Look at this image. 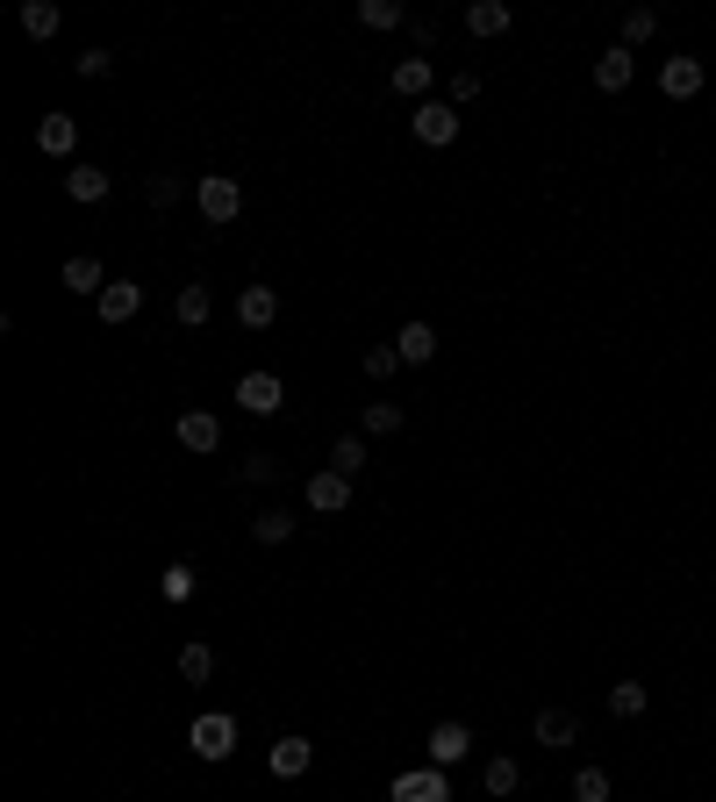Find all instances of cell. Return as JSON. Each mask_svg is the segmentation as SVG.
Instances as JSON below:
<instances>
[{
	"instance_id": "7c38bea8",
	"label": "cell",
	"mask_w": 716,
	"mask_h": 802,
	"mask_svg": "<svg viewBox=\"0 0 716 802\" xmlns=\"http://www.w3.org/2000/svg\"><path fill=\"white\" fill-rule=\"evenodd\" d=\"M237 323L244 330H273L280 323V287H244L237 294Z\"/></svg>"
},
{
	"instance_id": "8992f818",
	"label": "cell",
	"mask_w": 716,
	"mask_h": 802,
	"mask_svg": "<svg viewBox=\"0 0 716 802\" xmlns=\"http://www.w3.org/2000/svg\"><path fill=\"white\" fill-rule=\"evenodd\" d=\"M423 752H430V767H459L466 752H473V731H466L459 717L452 724H430V738H423Z\"/></svg>"
},
{
	"instance_id": "7402d4cb",
	"label": "cell",
	"mask_w": 716,
	"mask_h": 802,
	"mask_svg": "<svg viewBox=\"0 0 716 802\" xmlns=\"http://www.w3.org/2000/svg\"><path fill=\"white\" fill-rule=\"evenodd\" d=\"M172 316H180V323H187V330H201L208 316H215V294H208L201 280H194V287H180V301H172Z\"/></svg>"
},
{
	"instance_id": "8d00e7d4",
	"label": "cell",
	"mask_w": 716,
	"mask_h": 802,
	"mask_svg": "<svg viewBox=\"0 0 716 802\" xmlns=\"http://www.w3.org/2000/svg\"><path fill=\"white\" fill-rule=\"evenodd\" d=\"M480 94V72H459V79H452V108H466Z\"/></svg>"
},
{
	"instance_id": "4316f807",
	"label": "cell",
	"mask_w": 716,
	"mask_h": 802,
	"mask_svg": "<svg viewBox=\"0 0 716 802\" xmlns=\"http://www.w3.org/2000/svg\"><path fill=\"white\" fill-rule=\"evenodd\" d=\"M358 22H366V29H402V0H358Z\"/></svg>"
},
{
	"instance_id": "d6a6232c",
	"label": "cell",
	"mask_w": 716,
	"mask_h": 802,
	"mask_svg": "<svg viewBox=\"0 0 716 802\" xmlns=\"http://www.w3.org/2000/svg\"><path fill=\"white\" fill-rule=\"evenodd\" d=\"M366 373H373V380H394V373H402V351H394V344H373V351H366Z\"/></svg>"
},
{
	"instance_id": "1f68e13d",
	"label": "cell",
	"mask_w": 716,
	"mask_h": 802,
	"mask_svg": "<svg viewBox=\"0 0 716 802\" xmlns=\"http://www.w3.org/2000/svg\"><path fill=\"white\" fill-rule=\"evenodd\" d=\"M652 29H659V15H652V8H631V15H624V51H631V44H652Z\"/></svg>"
},
{
	"instance_id": "ac0fdd59",
	"label": "cell",
	"mask_w": 716,
	"mask_h": 802,
	"mask_svg": "<svg viewBox=\"0 0 716 802\" xmlns=\"http://www.w3.org/2000/svg\"><path fill=\"white\" fill-rule=\"evenodd\" d=\"M530 731H538V745L559 752V745H573V738H580V717H573V710H538V724H530Z\"/></svg>"
},
{
	"instance_id": "4fadbf2b",
	"label": "cell",
	"mask_w": 716,
	"mask_h": 802,
	"mask_svg": "<svg viewBox=\"0 0 716 802\" xmlns=\"http://www.w3.org/2000/svg\"><path fill=\"white\" fill-rule=\"evenodd\" d=\"M36 151H44V158H72V151H79V122H72V115H44V122H36Z\"/></svg>"
},
{
	"instance_id": "f546056e",
	"label": "cell",
	"mask_w": 716,
	"mask_h": 802,
	"mask_svg": "<svg viewBox=\"0 0 716 802\" xmlns=\"http://www.w3.org/2000/svg\"><path fill=\"white\" fill-rule=\"evenodd\" d=\"M358 466H366V437H337V444H330V473L351 480Z\"/></svg>"
},
{
	"instance_id": "9a60e30c",
	"label": "cell",
	"mask_w": 716,
	"mask_h": 802,
	"mask_svg": "<svg viewBox=\"0 0 716 802\" xmlns=\"http://www.w3.org/2000/svg\"><path fill=\"white\" fill-rule=\"evenodd\" d=\"M394 351H402V366H430V359H437V330H430L423 316H416V323H402Z\"/></svg>"
},
{
	"instance_id": "836d02e7",
	"label": "cell",
	"mask_w": 716,
	"mask_h": 802,
	"mask_svg": "<svg viewBox=\"0 0 716 802\" xmlns=\"http://www.w3.org/2000/svg\"><path fill=\"white\" fill-rule=\"evenodd\" d=\"M273 473H280V459H266V452H251V459L237 466V480H244V488H258V480H273Z\"/></svg>"
},
{
	"instance_id": "9c48e42d",
	"label": "cell",
	"mask_w": 716,
	"mask_h": 802,
	"mask_svg": "<svg viewBox=\"0 0 716 802\" xmlns=\"http://www.w3.org/2000/svg\"><path fill=\"white\" fill-rule=\"evenodd\" d=\"M308 509H316V516H344V509H351V480L323 466V473L308 480Z\"/></svg>"
},
{
	"instance_id": "f1b7e54d",
	"label": "cell",
	"mask_w": 716,
	"mask_h": 802,
	"mask_svg": "<svg viewBox=\"0 0 716 802\" xmlns=\"http://www.w3.org/2000/svg\"><path fill=\"white\" fill-rule=\"evenodd\" d=\"M645 702H652L645 681H616L609 688V710H616V717H645Z\"/></svg>"
},
{
	"instance_id": "7a4b0ae2",
	"label": "cell",
	"mask_w": 716,
	"mask_h": 802,
	"mask_svg": "<svg viewBox=\"0 0 716 802\" xmlns=\"http://www.w3.org/2000/svg\"><path fill=\"white\" fill-rule=\"evenodd\" d=\"M237 409L244 416H280L287 409V380L280 373H244L237 380Z\"/></svg>"
},
{
	"instance_id": "2e32d148",
	"label": "cell",
	"mask_w": 716,
	"mask_h": 802,
	"mask_svg": "<svg viewBox=\"0 0 716 802\" xmlns=\"http://www.w3.org/2000/svg\"><path fill=\"white\" fill-rule=\"evenodd\" d=\"M631 79H638V58L624 51V44L595 58V86H602V94H624V86H631Z\"/></svg>"
},
{
	"instance_id": "484cf974",
	"label": "cell",
	"mask_w": 716,
	"mask_h": 802,
	"mask_svg": "<svg viewBox=\"0 0 716 802\" xmlns=\"http://www.w3.org/2000/svg\"><path fill=\"white\" fill-rule=\"evenodd\" d=\"M180 681H215V645H180Z\"/></svg>"
},
{
	"instance_id": "3957f363",
	"label": "cell",
	"mask_w": 716,
	"mask_h": 802,
	"mask_svg": "<svg viewBox=\"0 0 716 802\" xmlns=\"http://www.w3.org/2000/svg\"><path fill=\"white\" fill-rule=\"evenodd\" d=\"M194 752H201V760H230V752H237V717H230V710H208V717H194Z\"/></svg>"
},
{
	"instance_id": "d6986e66",
	"label": "cell",
	"mask_w": 716,
	"mask_h": 802,
	"mask_svg": "<svg viewBox=\"0 0 716 802\" xmlns=\"http://www.w3.org/2000/svg\"><path fill=\"white\" fill-rule=\"evenodd\" d=\"M509 0H473V8H466V29L473 36H509Z\"/></svg>"
},
{
	"instance_id": "8fae6325",
	"label": "cell",
	"mask_w": 716,
	"mask_h": 802,
	"mask_svg": "<svg viewBox=\"0 0 716 802\" xmlns=\"http://www.w3.org/2000/svg\"><path fill=\"white\" fill-rule=\"evenodd\" d=\"M308 767H316V745H308L301 731H287V738L273 745V781H301Z\"/></svg>"
},
{
	"instance_id": "6da1fadb",
	"label": "cell",
	"mask_w": 716,
	"mask_h": 802,
	"mask_svg": "<svg viewBox=\"0 0 716 802\" xmlns=\"http://www.w3.org/2000/svg\"><path fill=\"white\" fill-rule=\"evenodd\" d=\"M194 201H201V215L215 222V230H230V222L244 215V187L230 180V172H201V187H194Z\"/></svg>"
},
{
	"instance_id": "5b68a950",
	"label": "cell",
	"mask_w": 716,
	"mask_h": 802,
	"mask_svg": "<svg viewBox=\"0 0 716 802\" xmlns=\"http://www.w3.org/2000/svg\"><path fill=\"white\" fill-rule=\"evenodd\" d=\"M409 129H416V144H437V151H444V144L459 137V108H452V101H423L409 115Z\"/></svg>"
},
{
	"instance_id": "52a82bcc",
	"label": "cell",
	"mask_w": 716,
	"mask_h": 802,
	"mask_svg": "<svg viewBox=\"0 0 716 802\" xmlns=\"http://www.w3.org/2000/svg\"><path fill=\"white\" fill-rule=\"evenodd\" d=\"M702 79H709L702 58H666V65H659V94H666V101H695Z\"/></svg>"
},
{
	"instance_id": "ffe728a7",
	"label": "cell",
	"mask_w": 716,
	"mask_h": 802,
	"mask_svg": "<svg viewBox=\"0 0 716 802\" xmlns=\"http://www.w3.org/2000/svg\"><path fill=\"white\" fill-rule=\"evenodd\" d=\"M65 194H72V201H86V208L108 201V172L101 165H65Z\"/></svg>"
},
{
	"instance_id": "e0dca14e",
	"label": "cell",
	"mask_w": 716,
	"mask_h": 802,
	"mask_svg": "<svg viewBox=\"0 0 716 802\" xmlns=\"http://www.w3.org/2000/svg\"><path fill=\"white\" fill-rule=\"evenodd\" d=\"M137 308H144V287L137 280H115V287L101 294V323H137Z\"/></svg>"
},
{
	"instance_id": "4dcf8cb0",
	"label": "cell",
	"mask_w": 716,
	"mask_h": 802,
	"mask_svg": "<svg viewBox=\"0 0 716 802\" xmlns=\"http://www.w3.org/2000/svg\"><path fill=\"white\" fill-rule=\"evenodd\" d=\"M358 430H366V437H394V430H402V409H394V402H373V409L358 416Z\"/></svg>"
},
{
	"instance_id": "603a6c76",
	"label": "cell",
	"mask_w": 716,
	"mask_h": 802,
	"mask_svg": "<svg viewBox=\"0 0 716 802\" xmlns=\"http://www.w3.org/2000/svg\"><path fill=\"white\" fill-rule=\"evenodd\" d=\"M480 781H487V795H495V802H509L516 788H523V767H516V760H487V767H480Z\"/></svg>"
},
{
	"instance_id": "44dd1931",
	"label": "cell",
	"mask_w": 716,
	"mask_h": 802,
	"mask_svg": "<svg viewBox=\"0 0 716 802\" xmlns=\"http://www.w3.org/2000/svg\"><path fill=\"white\" fill-rule=\"evenodd\" d=\"M58 22H65V15H58V0H22V36L51 44V36H58Z\"/></svg>"
},
{
	"instance_id": "ba28073f",
	"label": "cell",
	"mask_w": 716,
	"mask_h": 802,
	"mask_svg": "<svg viewBox=\"0 0 716 802\" xmlns=\"http://www.w3.org/2000/svg\"><path fill=\"white\" fill-rule=\"evenodd\" d=\"M430 79H437V65H430V58H402V65L387 72V94H402V101L423 108V101H430Z\"/></svg>"
},
{
	"instance_id": "83f0119b",
	"label": "cell",
	"mask_w": 716,
	"mask_h": 802,
	"mask_svg": "<svg viewBox=\"0 0 716 802\" xmlns=\"http://www.w3.org/2000/svg\"><path fill=\"white\" fill-rule=\"evenodd\" d=\"M573 802H616L609 774H602V767H580V774H573Z\"/></svg>"
},
{
	"instance_id": "d590c367",
	"label": "cell",
	"mask_w": 716,
	"mask_h": 802,
	"mask_svg": "<svg viewBox=\"0 0 716 802\" xmlns=\"http://www.w3.org/2000/svg\"><path fill=\"white\" fill-rule=\"evenodd\" d=\"M165 595H172V602L194 595V566H172V573H165Z\"/></svg>"
},
{
	"instance_id": "cb8c5ba5",
	"label": "cell",
	"mask_w": 716,
	"mask_h": 802,
	"mask_svg": "<svg viewBox=\"0 0 716 802\" xmlns=\"http://www.w3.org/2000/svg\"><path fill=\"white\" fill-rule=\"evenodd\" d=\"M144 201H151V208H180V201H187V180H172V172H144Z\"/></svg>"
},
{
	"instance_id": "5bb4252c",
	"label": "cell",
	"mask_w": 716,
	"mask_h": 802,
	"mask_svg": "<svg viewBox=\"0 0 716 802\" xmlns=\"http://www.w3.org/2000/svg\"><path fill=\"white\" fill-rule=\"evenodd\" d=\"M180 444H187V452H215V444H222V416L215 409H187V416H180Z\"/></svg>"
},
{
	"instance_id": "e575fe53",
	"label": "cell",
	"mask_w": 716,
	"mask_h": 802,
	"mask_svg": "<svg viewBox=\"0 0 716 802\" xmlns=\"http://www.w3.org/2000/svg\"><path fill=\"white\" fill-rule=\"evenodd\" d=\"M108 72H115V58H108L101 44H94V51H79V79H108Z\"/></svg>"
},
{
	"instance_id": "d4e9b609",
	"label": "cell",
	"mask_w": 716,
	"mask_h": 802,
	"mask_svg": "<svg viewBox=\"0 0 716 802\" xmlns=\"http://www.w3.org/2000/svg\"><path fill=\"white\" fill-rule=\"evenodd\" d=\"M251 538H258V545H287V538H294V516L287 509H258L251 516Z\"/></svg>"
},
{
	"instance_id": "30bf717a",
	"label": "cell",
	"mask_w": 716,
	"mask_h": 802,
	"mask_svg": "<svg viewBox=\"0 0 716 802\" xmlns=\"http://www.w3.org/2000/svg\"><path fill=\"white\" fill-rule=\"evenodd\" d=\"M58 280H65V294H94V301H101V294L115 287V280L101 273V258H86V251H72V258H65V273H58Z\"/></svg>"
},
{
	"instance_id": "277c9868",
	"label": "cell",
	"mask_w": 716,
	"mask_h": 802,
	"mask_svg": "<svg viewBox=\"0 0 716 802\" xmlns=\"http://www.w3.org/2000/svg\"><path fill=\"white\" fill-rule=\"evenodd\" d=\"M394 802H452V781H444V767H409L387 781Z\"/></svg>"
}]
</instances>
